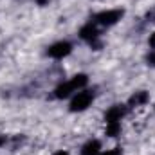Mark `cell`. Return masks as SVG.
Returning a JSON list of instances; mask_svg holds the SVG:
<instances>
[{
    "mask_svg": "<svg viewBox=\"0 0 155 155\" xmlns=\"http://www.w3.org/2000/svg\"><path fill=\"white\" fill-rule=\"evenodd\" d=\"M87 81H88L87 74H76L72 79H69V81H65V83L58 85V87H56V90H54V96H56L58 99L69 97L72 92H78L79 88H83V87L87 85Z\"/></svg>",
    "mask_w": 155,
    "mask_h": 155,
    "instance_id": "cell-1",
    "label": "cell"
},
{
    "mask_svg": "<svg viewBox=\"0 0 155 155\" xmlns=\"http://www.w3.org/2000/svg\"><path fill=\"white\" fill-rule=\"evenodd\" d=\"M92 99H94V92L92 90L78 92L76 96L72 97V101H71V112H83V110H87L90 107Z\"/></svg>",
    "mask_w": 155,
    "mask_h": 155,
    "instance_id": "cell-2",
    "label": "cell"
},
{
    "mask_svg": "<svg viewBox=\"0 0 155 155\" xmlns=\"http://www.w3.org/2000/svg\"><path fill=\"white\" fill-rule=\"evenodd\" d=\"M123 15H124V11H123V9H108V11H101L99 15H96V18H94V20H96L99 25L110 27V25L117 24V22L123 18Z\"/></svg>",
    "mask_w": 155,
    "mask_h": 155,
    "instance_id": "cell-3",
    "label": "cell"
},
{
    "mask_svg": "<svg viewBox=\"0 0 155 155\" xmlns=\"http://www.w3.org/2000/svg\"><path fill=\"white\" fill-rule=\"evenodd\" d=\"M71 52H72V45L69 41H58V43H54L47 49V54L51 58H56V60H61V58L69 56Z\"/></svg>",
    "mask_w": 155,
    "mask_h": 155,
    "instance_id": "cell-4",
    "label": "cell"
},
{
    "mask_svg": "<svg viewBox=\"0 0 155 155\" xmlns=\"http://www.w3.org/2000/svg\"><path fill=\"white\" fill-rule=\"evenodd\" d=\"M79 36H81L83 40H87V41H90V45L99 47V43H97V36H99V33H97V29H96L94 24H87V25H83L81 31H79Z\"/></svg>",
    "mask_w": 155,
    "mask_h": 155,
    "instance_id": "cell-5",
    "label": "cell"
},
{
    "mask_svg": "<svg viewBox=\"0 0 155 155\" xmlns=\"http://www.w3.org/2000/svg\"><path fill=\"white\" fill-rule=\"evenodd\" d=\"M124 114H126V108H124L123 105H114V107H110V108L107 110L105 121H107V123H121V119H123Z\"/></svg>",
    "mask_w": 155,
    "mask_h": 155,
    "instance_id": "cell-6",
    "label": "cell"
},
{
    "mask_svg": "<svg viewBox=\"0 0 155 155\" xmlns=\"http://www.w3.org/2000/svg\"><path fill=\"white\" fill-rule=\"evenodd\" d=\"M101 152V143L99 141H88L83 148H81V155H99Z\"/></svg>",
    "mask_w": 155,
    "mask_h": 155,
    "instance_id": "cell-7",
    "label": "cell"
},
{
    "mask_svg": "<svg viewBox=\"0 0 155 155\" xmlns=\"http://www.w3.org/2000/svg\"><path fill=\"white\" fill-rule=\"evenodd\" d=\"M148 101V92H144V90H139V92H135L132 97H130V107H139V105H144Z\"/></svg>",
    "mask_w": 155,
    "mask_h": 155,
    "instance_id": "cell-8",
    "label": "cell"
},
{
    "mask_svg": "<svg viewBox=\"0 0 155 155\" xmlns=\"http://www.w3.org/2000/svg\"><path fill=\"white\" fill-rule=\"evenodd\" d=\"M121 132V123H107V135L116 137Z\"/></svg>",
    "mask_w": 155,
    "mask_h": 155,
    "instance_id": "cell-9",
    "label": "cell"
},
{
    "mask_svg": "<svg viewBox=\"0 0 155 155\" xmlns=\"http://www.w3.org/2000/svg\"><path fill=\"white\" fill-rule=\"evenodd\" d=\"M101 155H121V148H114V150H107L105 153Z\"/></svg>",
    "mask_w": 155,
    "mask_h": 155,
    "instance_id": "cell-10",
    "label": "cell"
},
{
    "mask_svg": "<svg viewBox=\"0 0 155 155\" xmlns=\"http://www.w3.org/2000/svg\"><path fill=\"white\" fill-rule=\"evenodd\" d=\"M148 43H150V47H153V49H155V33H152V35H150V40H148Z\"/></svg>",
    "mask_w": 155,
    "mask_h": 155,
    "instance_id": "cell-11",
    "label": "cell"
},
{
    "mask_svg": "<svg viewBox=\"0 0 155 155\" xmlns=\"http://www.w3.org/2000/svg\"><path fill=\"white\" fill-rule=\"evenodd\" d=\"M146 18H148V20H152V22H155V9H153V11H150V13L146 15Z\"/></svg>",
    "mask_w": 155,
    "mask_h": 155,
    "instance_id": "cell-12",
    "label": "cell"
},
{
    "mask_svg": "<svg viewBox=\"0 0 155 155\" xmlns=\"http://www.w3.org/2000/svg\"><path fill=\"white\" fill-rule=\"evenodd\" d=\"M148 63H150V65H153V67H155V52H153V54H150V56H148Z\"/></svg>",
    "mask_w": 155,
    "mask_h": 155,
    "instance_id": "cell-13",
    "label": "cell"
},
{
    "mask_svg": "<svg viewBox=\"0 0 155 155\" xmlns=\"http://www.w3.org/2000/svg\"><path fill=\"white\" fill-rule=\"evenodd\" d=\"M4 143H5V137H4V135H0V146H2Z\"/></svg>",
    "mask_w": 155,
    "mask_h": 155,
    "instance_id": "cell-14",
    "label": "cell"
},
{
    "mask_svg": "<svg viewBox=\"0 0 155 155\" xmlns=\"http://www.w3.org/2000/svg\"><path fill=\"white\" fill-rule=\"evenodd\" d=\"M36 2H38L40 5H45V4H47V0H36Z\"/></svg>",
    "mask_w": 155,
    "mask_h": 155,
    "instance_id": "cell-15",
    "label": "cell"
},
{
    "mask_svg": "<svg viewBox=\"0 0 155 155\" xmlns=\"http://www.w3.org/2000/svg\"><path fill=\"white\" fill-rule=\"evenodd\" d=\"M54 155H69V153H67V152H63V150H61V152H56V153H54Z\"/></svg>",
    "mask_w": 155,
    "mask_h": 155,
    "instance_id": "cell-16",
    "label": "cell"
}]
</instances>
